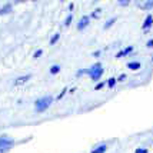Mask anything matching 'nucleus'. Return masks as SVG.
<instances>
[{
    "label": "nucleus",
    "mask_w": 153,
    "mask_h": 153,
    "mask_svg": "<svg viewBox=\"0 0 153 153\" xmlns=\"http://www.w3.org/2000/svg\"><path fill=\"white\" fill-rule=\"evenodd\" d=\"M150 7H153V1H146L145 3V9H150Z\"/></svg>",
    "instance_id": "obj_16"
},
{
    "label": "nucleus",
    "mask_w": 153,
    "mask_h": 153,
    "mask_svg": "<svg viewBox=\"0 0 153 153\" xmlns=\"http://www.w3.org/2000/svg\"><path fill=\"white\" fill-rule=\"evenodd\" d=\"M42 53H43V52H42V50H37V52H36V53H34V59H37V57H40V56H42Z\"/></svg>",
    "instance_id": "obj_18"
},
{
    "label": "nucleus",
    "mask_w": 153,
    "mask_h": 153,
    "mask_svg": "<svg viewBox=\"0 0 153 153\" xmlns=\"http://www.w3.org/2000/svg\"><path fill=\"white\" fill-rule=\"evenodd\" d=\"M10 9H12V6H10V4H6L3 9H0V16H1V14L9 13V12H10Z\"/></svg>",
    "instance_id": "obj_11"
},
{
    "label": "nucleus",
    "mask_w": 153,
    "mask_h": 153,
    "mask_svg": "<svg viewBox=\"0 0 153 153\" xmlns=\"http://www.w3.org/2000/svg\"><path fill=\"white\" fill-rule=\"evenodd\" d=\"M66 90H67V89H65V90H63V92H62V93H60L59 96H57V99H62V97L65 96V93H66Z\"/></svg>",
    "instance_id": "obj_19"
},
{
    "label": "nucleus",
    "mask_w": 153,
    "mask_h": 153,
    "mask_svg": "<svg viewBox=\"0 0 153 153\" xmlns=\"http://www.w3.org/2000/svg\"><path fill=\"white\" fill-rule=\"evenodd\" d=\"M89 20H90L89 16H83V17L80 19V22L77 23V30H83L85 27L89 26Z\"/></svg>",
    "instance_id": "obj_3"
},
{
    "label": "nucleus",
    "mask_w": 153,
    "mask_h": 153,
    "mask_svg": "<svg viewBox=\"0 0 153 153\" xmlns=\"http://www.w3.org/2000/svg\"><path fill=\"white\" fill-rule=\"evenodd\" d=\"M30 77H32L30 74H26V76H20V77H17V79H16L14 85H16V86H22V85H25L26 82H29V79H30Z\"/></svg>",
    "instance_id": "obj_4"
},
{
    "label": "nucleus",
    "mask_w": 153,
    "mask_h": 153,
    "mask_svg": "<svg viewBox=\"0 0 153 153\" xmlns=\"http://www.w3.org/2000/svg\"><path fill=\"white\" fill-rule=\"evenodd\" d=\"M129 4V1H120V6H127Z\"/></svg>",
    "instance_id": "obj_22"
},
{
    "label": "nucleus",
    "mask_w": 153,
    "mask_h": 153,
    "mask_svg": "<svg viewBox=\"0 0 153 153\" xmlns=\"http://www.w3.org/2000/svg\"><path fill=\"white\" fill-rule=\"evenodd\" d=\"M106 150H107L106 145H100V146H97L96 149H93L92 153H106Z\"/></svg>",
    "instance_id": "obj_8"
},
{
    "label": "nucleus",
    "mask_w": 153,
    "mask_h": 153,
    "mask_svg": "<svg viewBox=\"0 0 153 153\" xmlns=\"http://www.w3.org/2000/svg\"><path fill=\"white\" fill-rule=\"evenodd\" d=\"M152 25H153V16H152V14H147L146 19H145V23L142 25V27H143L145 30H147V29L152 26Z\"/></svg>",
    "instance_id": "obj_5"
},
{
    "label": "nucleus",
    "mask_w": 153,
    "mask_h": 153,
    "mask_svg": "<svg viewBox=\"0 0 153 153\" xmlns=\"http://www.w3.org/2000/svg\"><path fill=\"white\" fill-rule=\"evenodd\" d=\"M116 20H117L116 17H113V19H110V20H109V22L106 23V25L103 26V29H105V30H107V29H110V27H112V26L114 25V23H116Z\"/></svg>",
    "instance_id": "obj_9"
},
{
    "label": "nucleus",
    "mask_w": 153,
    "mask_h": 153,
    "mask_svg": "<svg viewBox=\"0 0 153 153\" xmlns=\"http://www.w3.org/2000/svg\"><path fill=\"white\" fill-rule=\"evenodd\" d=\"M86 73H89V76H90V79L93 80H97L102 77V74H103V67H102V65L100 63H96L94 66H92L89 70H86Z\"/></svg>",
    "instance_id": "obj_2"
},
{
    "label": "nucleus",
    "mask_w": 153,
    "mask_h": 153,
    "mask_svg": "<svg viewBox=\"0 0 153 153\" xmlns=\"http://www.w3.org/2000/svg\"><path fill=\"white\" fill-rule=\"evenodd\" d=\"M59 37H60V34L59 33H56L53 36V39L50 40V45H54V43H56V42H57V40H59Z\"/></svg>",
    "instance_id": "obj_15"
},
{
    "label": "nucleus",
    "mask_w": 153,
    "mask_h": 153,
    "mask_svg": "<svg viewBox=\"0 0 153 153\" xmlns=\"http://www.w3.org/2000/svg\"><path fill=\"white\" fill-rule=\"evenodd\" d=\"M102 87H103V83H99V85L96 86V90H99V89H102Z\"/></svg>",
    "instance_id": "obj_23"
},
{
    "label": "nucleus",
    "mask_w": 153,
    "mask_h": 153,
    "mask_svg": "<svg viewBox=\"0 0 153 153\" xmlns=\"http://www.w3.org/2000/svg\"><path fill=\"white\" fill-rule=\"evenodd\" d=\"M69 9H70V12H72V10L74 9V4H73V3H70V4H69Z\"/></svg>",
    "instance_id": "obj_24"
},
{
    "label": "nucleus",
    "mask_w": 153,
    "mask_h": 153,
    "mask_svg": "<svg viewBox=\"0 0 153 153\" xmlns=\"http://www.w3.org/2000/svg\"><path fill=\"white\" fill-rule=\"evenodd\" d=\"M133 52V47L132 46H127L126 49H123L122 52H119V53L116 54V57H123V56H126V54H129V53H132Z\"/></svg>",
    "instance_id": "obj_6"
},
{
    "label": "nucleus",
    "mask_w": 153,
    "mask_h": 153,
    "mask_svg": "<svg viewBox=\"0 0 153 153\" xmlns=\"http://www.w3.org/2000/svg\"><path fill=\"white\" fill-rule=\"evenodd\" d=\"M127 67H129L130 70H139L140 67H142V65H140L139 62H130V63L127 65Z\"/></svg>",
    "instance_id": "obj_7"
},
{
    "label": "nucleus",
    "mask_w": 153,
    "mask_h": 153,
    "mask_svg": "<svg viewBox=\"0 0 153 153\" xmlns=\"http://www.w3.org/2000/svg\"><path fill=\"white\" fill-rule=\"evenodd\" d=\"M100 14H102V9H96L93 13H92V17H94V19H99Z\"/></svg>",
    "instance_id": "obj_12"
},
{
    "label": "nucleus",
    "mask_w": 153,
    "mask_h": 153,
    "mask_svg": "<svg viewBox=\"0 0 153 153\" xmlns=\"http://www.w3.org/2000/svg\"><path fill=\"white\" fill-rule=\"evenodd\" d=\"M52 102H53V99H52L50 96H46V97H42V99L36 100V105H34V107H36V112L42 113V112L47 110V109L50 107V105H52Z\"/></svg>",
    "instance_id": "obj_1"
},
{
    "label": "nucleus",
    "mask_w": 153,
    "mask_h": 153,
    "mask_svg": "<svg viewBox=\"0 0 153 153\" xmlns=\"http://www.w3.org/2000/svg\"><path fill=\"white\" fill-rule=\"evenodd\" d=\"M147 47H153V40H149V42H147V45H146Z\"/></svg>",
    "instance_id": "obj_21"
},
{
    "label": "nucleus",
    "mask_w": 153,
    "mask_h": 153,
    "mask_svg": "<svg viewBox=\"0 0 153 153\" xmlns=\"http://www.w3.org/2000/svg\"><path fill=\"white\" fill-rule=\"evenodd\" d=\"M116 80H117V79H114V77H110V79H109V82H107V86L112 89V87L116 85Z\"/></svg>",
    "instance_id": "obj_13"
},
{
    "label": "nucleus",
    "mask_w": 153,
    "mask_h": 153,
    "mask_svg": "<svg viewBox=\"0 0 153 153\" xmlns=\"http://www.w3.org/2000/svg\"><path fill=\"white\" fill-rule=\"evenodd\" d=\"M59 72H60V66H59V65H54V66L50 67V73H52V74H57Z\"/></svg>",
    "instance_id": "obj_10"
},
{
    "label": "nucleus",
    "mask_w": 153,
    "mask_h": 153,
    "mask_svg": "<svg viewBox=\"0 0 153 153\" xmlns=\"http://www.w3.org/2000/svg\"><path fill=\"white\" fill-rule=\"evenodd\" d=\"M125 79H126V74H122V76H120V77H119L117 80H119V82H123Z\"/></svg>",
    "instance_id": "obj_20"
},
{
    "label": "nucleus",
    "mask_w": 153,
    "mask_h": 153,
    "mask_svg": "<svg viewBox=\"0 0 153 153\" xmlns=\"http://www.w3.org/2000/svg\"><path fill=\"white\" fill-rule=\"evenodd\" d=\"M0 153H3V150H1V147H0Z\"/></svg>",
    "instance_id": "obj_25"
},
{
    "label": "nucleus",
    "mask_w": 153,
    "mask_h": 153,
    "mask_svg": "<svg viewBox=\"0 0 153 153\" xmlns=\"http://www.w3.org/2000/svg\"><path fill=\"white\" fill-rule=\"evenodd\" d=\"M72 19H73V16L72 14H69L66 17V22H65V26H70V23H72Z\"/></svg>",
    "instance_id": "obj_14"
},
{
    "label": "nucleus",
    "mask_w": 153,
    "mask_h": 153,
    "mask_svg": "<svg viewBox=\"0 0 153 153\" xmlns=\"http://www.w3.org/2000/svg\"><path fill=\"white\" fill-rule=\"evenodd\" d=\"M134 153H147V149H136V150H134Z\"/></svg>",
    "instance_id": "obj_17"
}]
</instances>
